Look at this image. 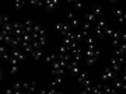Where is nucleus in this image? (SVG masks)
Returning <instances> with one entry per match:
<instances>
[{
  "label": "nucleus",
  "instance_id": "obj_31",
  "mask_svg": "<svg viewBox=\"0 0 126 94\" xmlns=\"http://www.w3.org/2000/svg\"><path fill=\"white\" fill-rule=\"evenodd\" d=\"M18 73V65L17 66H10V75H16Z\"/></svg>",
  "mask_w": 126,
  "mask_h": 94
},
{
  "label": "nucleus",
  "instance_id": "obj_6",
  "mask_svg": "<svg viewBox=\"0 0 126 94\" xmlns=\"http://www.w3.org/2000/svg\"><path fill=\"white\" fill-rule=\"evenodd\" d=\"M45 6H46V9L49 10V11H53L56 7H59V1L58 0H46Z\"/></svg>",
  "mask_w": 126,
  "mask_h": 94
},
{
  "label": "nucleus",
  "instance_id": "obj_24",
  "mask_svg": "<svg viewBox=\"0 0 126 94\" xmlns=\"http://www.w3.org/2000/svg\"><path fill=\"white\" fill-rule=\"evenodd\" d=\"M11 87H13L14 91H20V90H23V83H14ZM23 91H24V90H23Z\"/></svg>",
  "mask_w": 126,
  "mask_h": 94
},
{
  "label": "nucleus",
  "instance_id": "obj_26",
  "mask_svg": "<svg viewBox=\"0 0 126 94\" xmlns=\"http://www.w3.org/2000/svg\"><path fill=\"white\" fill-rule=\"evenodd\" d=\"M95 35L98 37V38H102L105 34H104V30H101V28H98V27H95Z\"/></svg>",
  "mask_w": 126,
  "mask_h": 94
},
{
  "label": "nucleus",
  "instance_id": "obj_35",
  "mask_svg": "<svg viewBox=\"0 0 126 94\" xmlns=\"http://www.w3.org/2000/svg\"><path fill=\"white\" fill-rule=\"evenodd\" d=\"M90 27H91L90 22L84 21V24H83V31H88V30H90Z\"/></svg>",
  "mask_w": 126,
  "mask_h": 94
},
{
  "label": "nucleus",
  "instance_id": "obj_2",
  "mask_svg": "<svg viewBox=\"0 0 126 94\" xmlns=\"http://www.w3.org/2000/svg\"><path fill=\"white\" fill-rule=\"evenodd\" d=\"M125 55H126V42H122L118 48H115L113 56L115 58H119V56H125Z\"/></svg>",
  "mask_w": 126,
  "mask_h": 94
},
{
  "label": "nucleus",
  "instance_id": "obj_11",
  "mask_svg": "<svg viewBox=\"0 0 126 94\" xmlns=\"http://www.w3.org/2000/svg\"><path fill=\"white\" fill-rule=\"evenodd\" d=\"M102 91L105 94H116V89H112L109 84H104L102 86Z\"/></svg>",
  "mask_w": 126,
  "mask_h": 94
},
{
  "label": "nucleus",
  "instance_id": "obj_1",
  "mask_svg": "<svg viewBox=\"0 0 126 94\" xmlns=\"http://www.w3.org/2000/svg\"><path fill=\"white\" fill-rule=\"evenodd\" d=\"M115 79H116V73L113 72L111 67L104 69V73H102V76H101V80L102 81H111V80H115Z\"/></svg>",
  "mask_w": 126,
  "mask_h": 94
},
{
  "label": "nucleus",
  "instance_id": "obj_12",
  "mask_svg": "<svg viewBox=\"0 0 126 94\" xmlns=\"http://www.w3.org/2000/svg\"><path fill=\"white\" fill-rule=\"evenodd\" d=\"M11 56L17 58L18 60H23V59H24V55H23V52H21V49H20V48H18V49H13V52H11Z\"/></svg>",
  "mask_w": 126,
  "mask_h": 94
},
{
  "label": "nucleus",
  "instance_id": "obj_36",
  "mask_svg": "<svg viewBox=\"0 0 126 94\" xmlns=\"http://www.w3.org/2000/svg\"><path fill=\"white\" fill-rule=\"evenodd\" d=\"M81 86H83V87H90V86H91V80H90V79L84 80L83 83H81Z\"/></svg>",
  "mask_w": 126,
  "mask_h": 94
},
{
  "label": "nucleus",
  "instance_id": "obj_17",
  "mask_svg": "<svg viewBox=\"0 0 126 94\" xmlns=\"http://www.w3.org/2000/svg\"><path fill=\"white\" fill-rule=\"evenodd\" d=\"M62 80H63V76H55L53 81L50 83V87H55V86L60 84V83H62Z\"/></svg>",
  "mask_w": 126,
  "mask_h": 94
},
{
  "label": "nucleus",
  "instance_id": "obj_40",
  "mask_svg": "<svg viewBox=\"0 0 126 94\" xmlns=\"http://www.w3.org/2000/svg\"><path fill=\"white\" fill-rule=\"evenodd\" d=\"M4 54H7V48L1 45V46H0V55H4Z\"/></svg>",
  "mask_w": 126,
  "mask_h": 94
},
{
  "label": "nucleus",
  "instance_id": "obj_41",
  "mask_svg": "<svg viewBox=\"0 0 126 94\" xmlns=\"http://www.w3.org/2000/svg\"><path fill=\"white\" fill-rule=\"evenodd\" d=\"M112 45L115 46V48H118V46L121 45V42H119V39H112Z\"/></svg>",
  "mask_w": 126,
  "mask_h": 94
},
{
  "label": "nucleus",
  "instance_id": "obj_10",
  "mask_svg": "<svg viewBox=\"0 0 126 94\" xmlns=\"http://www.w3.org/2000/svg\"><path fill=\"white\" fill-rule=\"evenodd\" d=\"M55 60H59V54H50L49 56H46V58H45V62L46 63H50V65H52Z\"/></svg>",
  "mask_w": 126,
  "mask_h": 94
},
{
  "label": "nucleus",
  "instance_id": "obj_32",
  "mask_svg": "<svg viewBox=\"0 0 126 94\" xmlns=\"http://www.w3.org/2000/svg\"><path fill=\"white\" fill-rule=\"evenodd\" d=\"M48 93L49 94H62L60 91H58V90L55 89V87H49V89H48Z\"/></svg>",
  "mask_w": 126,
  "mask_h": 94
},
{
  "label": "nucleus",
  "instance_id": "obj_38",
  "mask_svg": "<svg viewBox=\"0 0 126 94\" xmlns=\"http://www.w3.org/2000/svg\"><path fill=\"white\" fill-rule=\"evenodd\" d=\"M73 4H74V9L76 10H81V7H83L80 1H73Z\"/></svg>",
  "mask_w": 126,
  "mask_h": 94
},
{
  "label": "nucleus",
  "instance_id": "obj_46",
  "mask_svg": "<svg viewBox=\"0 0 126 94\" xmlns=\"http://www.w3.org/2000/svg\"><path fill=\"white\" fill-rule=\"evenodd\" d=\"M125 58H126V55H125Z\"/></svg>",
  "mask_w": 126,
  "mask_h": 94
},
{
  "label": "nucleus",
  "instance_id": "obj_44",
  "mask_svg": "<svg viewBox=\"0 0 126 94\" xmlns=\"http://www.w3.org/2000/svg\"><path fill=\"white\" fill-rule=\"evenodd\" d=\"M80 94H90V93H88V91H87V90L86 89H84V90H83V91H81V93Z\"/></svg>",
  "mask_w": 126,
  "mask_h": 94
},
{
  "label": "nucleus",
  "instance_id": "obj_42",
  "mask_svg": "<svg viewBox=\"0 0 126 94\" xmlns=\"http://www.w3.org/2000/svg\"><path fill=\"white\" fill-rule=\"evenodd\" d=\"M121 39L123 41V42H126V30H125V32L122 34V37H121Z\"/></svg>",
  "mask_w": 126,
  "mask_h": 94
},
{
  "label": "nucleus",
  "instance_id": "obj_28",
  "mask_svg": "<svg viewBox=\"0 0 126 94\" xmlns=\"http://www.w3.org/2000/svg\"><path fill=\"white\" fill-rule=\"evenodd\" d=\"M6 22H10L9 21V16H7V14H3V16L0 17V24H6Z\"/></svg>",
  "mask_w": 126,
  "mask_h": 94
},
{
  "label": "nucleus",
  "instance_id": "obj_9",
  "mask_svg": "<svg viewBox=\"0 0 126 94\" xmlns=\"http://www.w3.org/2000/svg\"><path fill=\"white\" fill-rule=\"evenodd\" d=\"M88 37V31H83V32H77L76 34V42H81Z\"/></svg>",
  "mask_w": 126,
  "mask_h": 94
},
{
  "label": "nucleus",
  "instance_id": "obj_37",
  "mask_svg": "<svg viewBox=\"0 0 126 94\" xmlns=\"http://www.w3.org/2000/svg\"><path fill=\"white\" fill-rule=\"evenodd\" d=\"M39 42H41V45H42V48L46 45V37H39Z\"/></svg>",
  "mask_w": 126,
  "mask_h": 94
},
{
  "label": "nucleus",
  "instance_id": "obj_4",
  "mask_svg": "<svg viewBox=\"0 0 126 94\" xmlns=\"http://www.w3.org/2000/svg\"><path fill=\"white\" fill-rule=\"evenodd\" d=\"M67 18H69V21H70V24H72L73 28L80 27V20H79V18H76V16H74L73 13H69L67 14Z\"/></svg>",
  "mask_w": 126,
  "mask_h": 94
},
{
  "label": "nucleus",
  "instance_id": "obj_33",
  "mask_svg": "<svg viewBox=\"0 0 126 94\" xmlns=\"http://www.w3.org/2000/svg\"><path fill=\"white\" fill-rule=\"evenodd\" d=\"M56 69H60V63H59V60H55V62L52 63V70H56Z\"/></svg>",
  "mask_w": 126,
  "mask_h": 94
},
{
  "label": "nucleus",
  "instance_id": "obj_14",
  "mask_svg": "<svg viewBox=\"0 0 126 94\" xmlns=\"http://www.w3.org/2000/svg\"><path fill=\"white\" fill-rule=\"evenodd\" d=\"M31 55L35 60H41V59H42V49H35Z\"/></svg>",
  "mask_w": 126,
  "mask_h": 94
},
{
  "label": "nucleus",
  "instance_id": "obj_18",
  "mask_svg": "<svg viewBox=\"0 0 126 94\" xmlns=\"http://www.w3.org/2000/svg\"><path fill=\"white\" fill-rule=\"evenodd\" d=\"M104 34L107 37H111V38H113V34H115V31H113L112 28H109V27H107L105 30H104Z\"/></svg>",
  "mask_w": 126,
  "mask_h": 94
},
{
  "label": "nucleus",
  "instance_id": "obj_3",
  "mask_svg": "<svg viewBox=\"0 0 126 94\" xmlns=\"http://www.w3.org/2000/svg\"><path fill=\"white\" fill-rule=\"evenodd\" d=\"M69 70H70V73H72L73 76H79V75H80L79 60H74V59H73L72 62H70V67H69Z\"/></svg>",
  "mask_w": 126,
  "mask_h": 94
},
{
  "label": "nucleus",
  "instance_id": "obj_34",
  "mask_svg": "<svg viewBox=\"0 0 126 94\" xmlns=\"http://www.w3.org/2000/svg\"><path fill=\"white\" fill-rule=\"evenodd\" d=\"M125 14V11L123 10H121V9H118V10H115V16H116V18H119V17H122Z\"/></svg>",
  "mask_w": 126,
  "mask_h": 94
},
{
  "label": "nucleus",
  "instance_id": "obj_19",
  "mask_svg": "<svg viewBox=\"0 0 126 94\" xmlns=\"http://www.w3.org/2000/svg\"><path fill=\"white\" fill-rule=\"evenodd\" d=\"M64 70H66V69H63V67H60V69L52 70V75H53V76H63V73H64Z\"/></svg>",
  "mask_w": 126,
  "mask_h": 94
},
{
  "label": "nucleus",
  "instance_id": "obj_16",
  "mask_svg": "<svg viewBox=\"0 0 126 94\" xmlns=\"http://www.w3.org/2000/svg\"><path fill=\"white\" fill-rule=\"evenodd\" d=\"M87 79H88V73H87V72H81V75H79V76H77V81H79L80 84L84 80H87Z\"/></svg>",
  "mask_w": 126,
  "mask_h": 94
},
{
  "label": "nucleus",
  "instance_id": "obj_22",
  "mask_svg": "<svg viewBox=\"0 0 126 94\" xmlns=\"http://www.w3.org/2000/svg\"><path fill=\"white\" fill-rule=\"evenodd\" d=\"M32 46H34V49H42V45H41L39 39H34L32 41Z\"/></svg>",
  "mask_w": 126,
  "mask_h": 94
},
{
  "label": "nucleus",
  "instance_id": "obj_30",
  "mask_svg": "<svg viewBox=\"0 0 126 94\" xmlns=\"http://www.w3.org/2000/svg\"><path fill=\"white\" fill-rule=\"evenodd\" d=\"M31 3H32V4H35L36 7H41V6L45 4V1H42V0H32Z\"/></svg>",
  "mask_w": 126,
  "mask_h": 94
},
{
  "label": "nucleus",
  "instance_id": "obj_45",
  "mask_svg": "<svg viewBox=\"0 0 126 94\" xmlns=\"http://www.w3.org/2000/svg\"><path fill=\"white\" fill-rule=\"evenodd\" d=\"M76 94H80V93H76Z\"/></svg>",
  "mask_w": 126,
  "mask_h": 94
},
{
  "label": "nucleus",
  "instance_id": "obj_5",
  "mask_svg": "<svg viewBox=\"0 0 126 94\" xmlns=\"http://www.w3.org/2000/svg\"><path fill=\"white\" fill-rule=\"evenodd\" d=\"M111 69H112L115 73H118L122 69V66L119 65V62H118V58H115V56L111 58Z\"/></svg>",
  "mask_w": 126,
  "mask_h": 94
},
{
  "label": "nucleus",
  "instance_id": "obj_21",
  "mask_svg": "<svg viewBox=\"0 0 126 94\" xmlns=\"http://www.w3.org/2000/svg\"><path fill=\"white\" fill-rule=\"evenodd\" d=\"M98 60V58H95V56H91V58H87V66H93L95 62Z\"/></svg>",
  "mask_w": 126,
  "mask_h": 94
},
{
  "label": "nucleus",
  "instance_id": "obj_13",
  "mask_svg": "<svg viewBox=\"0 0 126 94\" xmlns=\"http://www.w3.org/2000/svg\"><path fill=\"white\" fill-rule=\"evenodd\" d=\"M97 20H98V18L95 17V14H94V13H88V14H86V21H87V22L93 24V22H97Z\"/></svg>",
  "mask_w": 126,
  "mask_h": 94
},
{
  "label": "nucleus",
  "instance_id": "obj_39",
  "mask_svg": "<svg viewBox=\"0 0 126 94\" xmlns=\"http://www.w3.org/2000/svg\"><path fill=\"white\" fill-rule=\"evenodd\" d=\"M0 59H1V60H10V56H9V54H4V55H0Z\"/></svg>",
  "mask_w": 126,
  "mask_h": 94
},
{
  "label": "nucleus",
  "instance_id": "obj_20",
  "mask_svg": "<svg viewBox=\"0 0 126 94\" xmlns=\"http://www.w3.org/2000/svg\"><path fill=\"white\" fill-rule=\"evenodd\" d=\"M25 6V1H20V0H17V1H14V7L17 10H21Z\"/></svg>",
  "mask_w": 126,
  "mask_h": 94
},
{
  "label": "nucleus",
  "instance_id": "obj_43",
  "mask_svg": "<svg viewBox=\"0 0 126 94\" xmlns=\"http://www.w3.org/2000/svg\"><path fill=\"white\" fill-rule=\"evenodd\" d=\"M39 94H49V93H48V91H46V90L41 89V90H39Z\"/></svg>",
  "mask_w": 126,
  "mask_h": 94
},
{
  "label": "nucleus",
  "instance_id": "obj_7",
  "mask_svg": "<svg viewBox=\"0 0 126 94\" xmlns=\"http://www.w3.org/2000/svg\"><path fill=\"white\" fill-rule=\"evenodd\" d=\"M93 13H94L95 17L99 20V18H102V16H104V10H102V7H101V6L95 4L94 7H93Z\"/></svg>",
  "mask_w": 126,
  "mask_h": 94
},
{
  "label": "nucleus",
  "instance_id": "obj_8",
  "mask_svg": "<svg viewBox=\"0 0 126 94\" xmlns=\"http://www.w3.org/2000/svg\"><path fill=\"white\" fill-rule=\"evenodd\" d=\"M115 87H116L118 90H122V91H126V83L123 80H121V79H115Z\"/></svg>",
  "mask_w": 126,
  "mask_h": 94
},
{
  "label": "nucleus",
  "instance_id": "obj_23",
  "mask_svg": "<svg viewBox=\"0 0 126 94\" xmlns=\"http://www.w3.org/2000/svg\"><path fill=\"white\" fill-rule=\"evenodd\" d=\"M63 28H64V22H58V24L55 25V31L62 32V31H63Z\"/></svg>",
  "mask_w": 126,
  "mask_h": 94
},
{
  "label": "nucleus",
  "instance_id": "obj_27",
  "mask_svg": "<svg viewBox=\"0 0 126 94\" xmlns=\"http://www.w3.org/2000/svg\"><path fill=\"white\" fill-rule=\"evenodd\" d=\"M18 62H20V60H18L17 58H14V56H11V59L9 60L10 66H17V65H18Z\"/></svg>",
  "mask_w": 126,
  "mask_h": 94
},
{
  "label": "nucleus",
  "instance_id": "obj_25",
  "mask_svg": "<svg viewBox=\"0 0 126 94\" xmlns=\"http://www.w3.org/2000/svg\"><path fill=\"white\" fill-rule=\"evenodd\" d=\"M36 90V81H30V89H28V91L30 93H35Z\"/></svg>",
  "mask_w": 126,
  "mask_h": 94
},
{
  "label": "nucleus",
  "instance_id": "obj_15",
  "mask_svg": "<svg viewBox=\"0 0 126 94\" xmlns=\"http://www.w3.org/2000/svg\"><path fill=\"white\" fill-rule=\"evenodd\" d=\"M95 27L101 28V30H105V28H107V22H105V20H104V18L97 20V22H95Z\"/></svg>",
  "mask_w": 126,
  "mask_h": 94
},
{
  "label": "nucleus",
  "instance_id": "obj_29",
  "mask_svg": "<svg viewBox=\"0 0 126 94\" xmlns=\"http://www.w3.org/2000/svg\"><path fill=\"white\" fill-rule=\"evenodd\" d=\"M86 42H87V46H94V38L93 37H87Z\"/></svg>",
  "mask_w": 126,
  "mask_h": 94
}]
</instances>
